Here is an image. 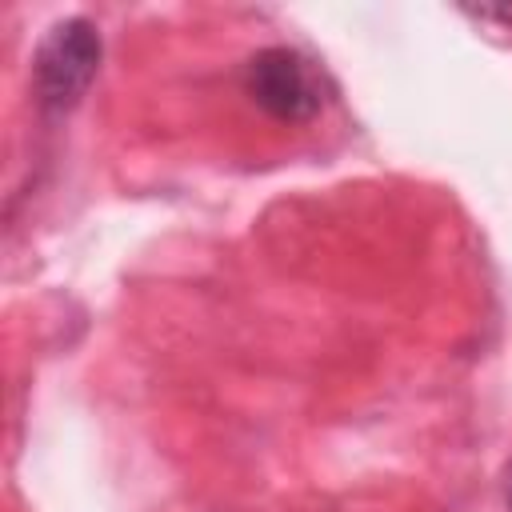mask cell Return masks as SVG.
<instances>
[{"label":"cell","instance_id":"3","mask_svg":"<svg viewBox=\"0 0 512 512\" xmlns=\"http://www.w3.org/2000/svg\"><path fill=\"white\" fill-rule=\"evenodd\" d=\"M504 500H508V512H512V464H508V480H504Z\"/></svg>","mask_w":512,"mask_h":512},{"label":"cell","instance_id":"2","mask_svg":"<svg viewBox=\"0 0 512 512\" xmlns=\"http://www.w3.org/2000/svg\"><path fill=\"white\" fill-rule=\"evenodd\" d=\"M248 100L284 124H304L324 108V76L296 48H260L244 64Z\"/></svg>","mask_w":512,"mask_h":512},{"label":"cell","instance_id":"1","mask_svg":"<svg viewBox=\"0 0 512 512\" xmlns=\"http://www.w3.org/2000/svg\"><path fill=\"white\" fill-rule=\"evenodd\" d=\"M100 56H104V40H100V28L92 20L68 16L60 24H52L36 48V60H32L40 108L44 112L76 108L100 72Z\"/></svg>","mask_w":512,"mask_h":512}]
</instances>
